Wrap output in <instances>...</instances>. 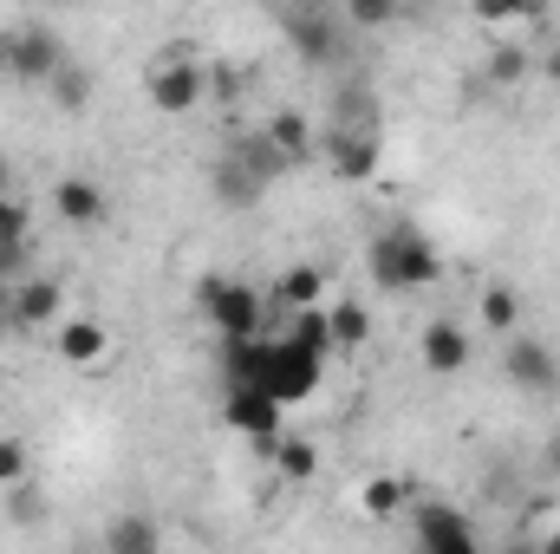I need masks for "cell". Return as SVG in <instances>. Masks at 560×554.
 I'll return each mask as SVG.
<instances>
[{"label": "cell", "mask_w": 560, "mask_h": 554, "mask_svg": "<svg viewBox=\"0 0 560 554\" xmlns=\"http://www.w3.org/2000/svg\"><path fill=\"white\" fill-rule=\"evenodd\" d=\"M222 346H229V379L261 385V392L280 399L287 412L313 399L319 366H326L319 353H306V346H300V339H287V333H280V339H261V333H255V339H222Z\"/></svg>", "instance_id": "obj_1"}, {"label": "cell", "mask_w": 560, "mask_h": 554, "mask_svg": "<svg viewBox=\"0 0 560 554\" xmlns=\"http://www.w3.org/2000/svg\"><path fill=\"white\" fill-rule=\"evenodd\" d=\"M326 157H332V176H346V183L378 176V163H385V118H378V99H372L365 85H346V92L332 99Z\"/></svg>", "instance_id": "obj_2"}, {"label": "cell", "mask_w": 560, "mask_h": 554, "mask_svg": "<svg viewBox=\"0 0 560 554\" xmlns=\"http://www.w3.org/2000/svg\"><path fill=\"white\" fill-rule=\"evenodd\" d=\"M372 280L385 293H423V287L443 280V255L418 222H392V229L372 235Z\"/></svg>", "instance_id": "obj_3"}, {"label": "cell", "mask_w": 560, "mask_h": 554, "mask_svg": "<svg viewBox=\"0 0 560 554\" xmlns=\"http://www.w3.org/2000/svg\"><path fill=\"white\" fill-rule=\"evenodd\" d=\"M287 163L280 157V143L261 131V138H248L242 150H229L222 163H215V203L222 209H248V203H261V189L275 183V170Z\"/></svg>", "instance_id": "obj_4"}, {"label": "cell", "mask_w": 560, "mask_h": 554, "mask_svg": "<svg viewBox=\"0 0 560 554\" xmlns=\"http://www.w3.org/2000/svg\"><path fill=\"white\" fill-rule=\"evenodd\" d=\"M196 307L209 313V326H215L222 339H255V333H261V313H268V300H261L248 280H229V275L196 280Z\"/></svg>", "instance_id": "obj_5"}, {"label": "cell", "mask_w": 560, "mask_h": 554, "mask_svg": "<svg viewBox=\"0 0 560 554\" xmlns=\"http://www.w3.org/2000/svg\"><path fill=\"white\" fill-rule=\"evenodd\" d=\"M59 66H66V46H59V33H52V26L20 20V26H7V33H0V72H7L13 85H46Z\"/></svg>", "instance_id": "obj_6"}, {"label": "cell", "mask_w": 560, "mask_h": 554, "mask_svg": "<svg viewBox=\"0 0 560 554\" xmlns=\"http://www.w3.org/2000/svg\"><path fill=\"white\" fill-rule=\"evenodd\" d=\"M502 372H509V385L528 392V399H555L560 392V353L548 339L509 333V339H502Z\"/></svg>", "instance_id": "obj_7"}, {"label": "cell", "mask_w": 560, "mask_h": 554, "mask_svg": "<svg viewBox=\"0 0 560 554\" xmlns=\"http://www.w3.org/2000/svg\"><path fill=\"white\" fill-rule=\"evenodd\" d=\"M143 85H150V105H156V112L183 118V112H196V99L209 92V72H202L196 59H176V53H170V59H156V66H150V79H143Z\"/></svg>", "instance_id": "obj_8"}, {"label": "cell", "mask_w": 560, "mask_h": 554, "mask_svg": "<svg viewBox=\"0 0 560 554\" xmlns=\"http://www.w3.org/2000/svg\"><path fill=\"white\" fill-rule=\"evenodd\" d=\"M280 399H268L261 385H248V379H229V399H222V417H229V430H242V437H255V443H275L280 437Z\"/></svg>", "instance_id": "obj_9"}, {"label": "cell", "mask_w": 560, "mask_h": 554, "mask_svg": "<svg viewBox=\"0 0 560 554\" xmlns=\"http://www.w3.org/2000/svg\"><path fill=\"white\" fill-rule=\"evenodd\" d=\"M287 39L306 66H332L339 59V33H332V7H293L287 13Z\"/></svg>", "instance_id": "obj_10"}, {"label": "cell", "mask_w": 560, "mask_h": 554, "mask_svg": "<svg viewBox=\"0 0 560 554\" xmlns=\"http://www.w3.org/2000/svg\"><path fill=\"white\" fill-rule=\"evenodd\" d=\"M418 542L436 554H469L476 549V522L469 516H456L450 503H423L418 509Z\"/></svg>", "instance_id": "obj_11"}, {"label": "cell", "mask_w": 560, "mask_h": 554, "mask_svg": "<svg viewBox=\"0 0 560 554\" xmlns=\"http://www.w3.org/2000/svg\"><path fill=\"white\" fill-rule=\"evenodd\" d=\"M418 359H423V372H436V379L463 372V366H469V333H463L456 320H430L423 339H418Z\"/></svg>", "instance_id": "obj_12"}, {"label": "cell", "mask_w": 560, "mask_h": 554, "mask_svg": "<svg viewBox=\"0 0 560 554\" xmlns=\"http://www.w3.org/2000/svg\"><path fill=\"white\" fill-rule=\"evenodd\" d=\"M52 209H59V222L92 229V222H105V189H98L92 176H66V183L52 189Z\"/></svg>", "instance_id": "obj_13"}, {"label": "cell", "mask_w": 560, "mask_h": 554, "mask_svg": "<svg viewBox=\"0 0 560 554\" xmlns=\"http://www.w3.org/2000/svg\"><path fill=\"white\" fill-rule=\"evenodd\" d=\"M59 359L66 366H105L112 359V333L98 320H66L59 326Z\"/></svg>", "instance_id": "obj_14"}, {"label": "cell", "mask_w": 560, "mask_h": 554, "mask_svg": "<svg viewBox=\"0 0 560 554\" xmlns=\"http://www.w3.org/2000/svg\"><path fill=\"white\" fill-rule=\"evenodd\" d=\"M59 280H46V275H33V280H20L13 287V326L26 333V326H46V320H59Z\"/></svg>", "instance_id": "obj_15"}, {"label": "cell", "mask_w": 560, "mask_h": 554, "mask_svg": "<svg viewBox=\"0 0 560 554\" xmlns=\"http://www.w3.org/2000/svg\"><path fill=\"white\" fill-rule=\"evenodd\" d=\"M469 20L502 33V26H541L548 20V0H469Z\"/></svg>", "instance_id": "obj_16"}, {"label": "cell", "mask_w": 560, "mask_h": 554, "mask_svg": "<svg viewBox=\"0 0 560 554\" xmlns=\"http://www.w3.org/2000/svg\"><path fill=\"white\" fill-rule=\"evenodd\" d=\"M326 300V268H313V262H300V268H287L275 280V307L280 313H300V307H319Z\"/></svg>", "instance_id": "obj_17"}, {"label": "cell", "mask_w": 560, "mask_h": 554, "mask_svg": "<svg viewBox=\"0 0 560 554\" xmlns=\"http://www.w3.org/2000/svg\"><path fill=\"white\" fill-rule=\"evenodd\" d=\"M326 320H332V353H359V346L372 339V313H365L359 300H332Z\"/></svg>", "instance_id": "obj_18"}, {"label": "cell", "mask_w": 560, "mask_h": 554, "mask_svg": "<svg viewBox=\"0 0 560 554\" xmlns=\"http://www.w3.org/2000/svg\"><path fill=\"white\" fill-rule=\"evenodd\" d=\"M476 313H482V326H489L495 339H509V333L522 326V300H515V287H489V293L476 300Z\"/></svg>", "instance_id": "obj_19"}, {"label": "cell", "mask_w": 560, "mask_h": 554, "mask_svg": "<svg viewBox=\"0 0 560 554\" xmlns=\"http://www.w3.org/2000/svg\"><path fill=\"white\" fill-rule=\"evenodd\" d=\"M268 457H275V470L280 476H293V483H306L313 470H319V457H313V443L306 437H275V443H261Z\"/></svg>", "instance_id": "obj_20"}, {"label": "cell", "mask_w": 560, "mask_h": 554, "mask_svg": "<svg viewBox=\"0 0 560 554\" xmlns=\"http://www.w3.org/2000/svg\"><path fill=\"white\" fill-rule=\"evenodd\" d=\"M163 542V529L156 522H143V516H118L112 529H105V549H131V554H150Z\"/></svg>", "instance_id": "obj_21"}, {"label": "cell", "mask_w": 560, "mask_h": 554, "mask_svg": "<svg viewBox=\"0 0 560 554\" xmlns=\"http://www.w3.org/2000/svg\"><path fill=\"white\" fill-rule=\"evenodd\" d=\"M46 92H52V105H59V112H85V99H92V79H85L72 59H66V66L46 79Z\"/></svg>", "instance_id": "obj_22"}, {"label": "cell", "mask_w": 560, "mask_h": 554, "mask_svg": "<svg viewBox=\"0 0 560 554\" xmlns=\"http://www.w3.org/2000/svg\"><path fill=\"white\" fill-rule=\"evenodd\" d=\"M339 13H346V26H359V33H385V26L398 20V0H339Z\"/></svg>", "instance_id": "obj_23"}, {"label": "cell", "mask_w": 560, "mask_h": 554, "mask_svg": "<svg viewBox=\"0 0 560 554\" xmlns=\"http://www.w3.org/2000/svg\"><path fill=\"white\" fill-rule=\"evenodd\" d=\"M528 72H535V59H528L522 46H495V53H489V85L509 92V85H522Z\"/></svg>", "instance_id": "obj_24"}, {"label": "cell", "mask_w": 560, "mask_h": 554, "mask_svg": "<svg viewBox=\"0 0 560 554\" xmlns=\"http://www.w3.org/2000/svg\"><path fill=\"white\" fill-rule=\"evenodd\" d=\"M359 509H365V516H398V509H405V483H398V476H372V483L359 489Z\"/></svg>", "instance_id": "obj_25"}, {"label": "cell", "mask_w": 560, "mask_h": 554, "mask_svg": "<svg viewBox=\"0 0 560 554\" xmlns=\"http://www.w3.org/2000/svg\"><path fill=\"white\" fill-rule=\"evenodd\" d=\"M26 470H33L26 437H0V489H20V483H26Z\"/></svg>", "instance_id": "obj_26"}, {"label": "cell", "mask_w": 560, "mask_h": 554, "mask_svg": "<svg viewBox=\"0 0 560 554\" xmlns=\"http://www.w3.org/2000/svg\"><path fill=\"white\" fill-rule=\"evenodd\" d=\"M268 138L280 143V157H300V150L313 143V131H306V118H300V112H275V125H268Z\"/></svg>", "instance_id": "obj_27"}, {"label": "cell", "mask_w": 560, "mask_h": 554, "mask_svg": "<svg viewBox=\"0 0 560 554\" xmlns=\"http://www.w3.org/2000/svg\"><path fill=\"white\" fill-rule=\"evenodd\" d=\"M535 72H541V85H555V92H560V39L541 53V66H535Z\"/></svg>", "instance_id": "obj_28"}, {"label": "cell", "mask_w": 560, "mask_h": 554, "mask_svg": "<svg viewBox=\"0 0 560 554\" xmlns=\"http://www.w3.org/2000/svg\"><path fill=\"white\" fill-rule=\"evenodd\" d=\"M7 326H13V287L0 280V333H7Z\"/></svg>", "instance_id": "obj_29"}, {"label": "cell", "mask_w": 560, "mask_h": 554, "mask_svg": "<svg viewBox=\"0 0 560 554\" xmlns=\"http://www.w3.org/2000/svg\"><path fill=\"white\" fill-rule=\"evenodd\" d=\"M548 476L560 483V437H548Z\"/></svg>", "instance_id": "obj_30"}, {"label": "cell", "mask_w": 560, "mask_h": 554, "mask_svg": "<svg viewBox=\"0 0 560 554\" xmlns=\"http://www.w3.org/2000/svg\"><path fill=\"white\" fill-rule=\"evenodd\" d=\"M541 549H560V529H555V535H541Z\"/></svg>", "instance_id": "obj_31"}, {"label": "cell", "mask_w": 560, "mask_h": 554, "mask_svg": "<svg viewBox=\"0 0 560 554\" xmlns=\"http://www.w3.org/2000/svg\"><path fill=\"white\" fill-rule=\"evenodd\" d=\"M300 7H339V0H300Z\"/></svg>", "instance_id": "obj_32"}, {"label": "cell", "mask_w": 560, "mask_h": 554, "mask_svg": "<svg viewBox=\"0 0 560 554\" xmlns=\"http://www.w3.org/2000/svg\"><path fill=\"white\" fill-rule=\"evenodd\" d=\"M0 189H7V163H0Z\"/></svg>", "instance_id": "obj_33"}, {"label": "cell", "mask_w": 560, "mask_h": 554, "mask_svg": "<svg viewBox=\"0 0 560 554\" xmlns=\"http://www.w3.org/2000/svg\"><path fill=\"white\" fill-rule=\"evenodd\" d=\"M46 7H66V0H46Z\"/></svg>", "instance_id": "obj_34"}]
</instances>
